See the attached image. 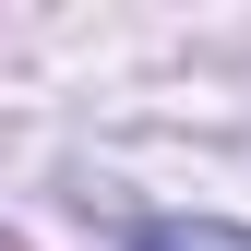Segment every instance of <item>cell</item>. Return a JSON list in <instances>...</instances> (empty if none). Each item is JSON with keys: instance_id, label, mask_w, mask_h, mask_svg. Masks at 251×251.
I'll return each mask as SVG.
<instances>
[{"instance_id": "1", "label": "cell", "mask_w": 251, "mask_h": 251, "mask_svg": "<svg viewBox=\"0 0 251 251\" xmlns=\"http://www.w3.org/2000/svg\"><path fill=\"white\" fill-rule=\"evenodd\" d=\"M120 251H251V227H227V215H144V227H120Z\"/></svg>"}]
</instances>
